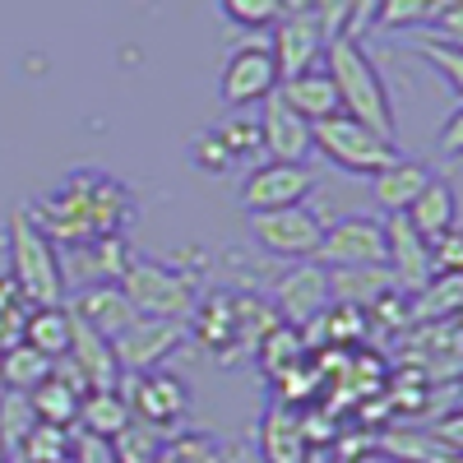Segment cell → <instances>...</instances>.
Wrapping results in <instances>:
<instances>
[{"label": "cell", "instance_id": "6da1fadb", "mask_svg": "<svg viewBox=\"0 0 463 463\" xmlns=\"http://www.w3.org/2000/svg\"><path fill=\"white\" fill-rule=\"evenodd\" d=\"M24 213L61 250V246H80V241L126 237V227L135 222V200L116 176L80 167V172H70L56 190H47L43 200H33Z\"/></svg>", "mask_w": 463, "mask_h": 463}, {"label": "cell", "instance_id": "7a4b0ae2", "mask_svg": "<svg viewBox=\"0 0 463 463\" xmlns=\"http://www.w3.org/2000/svg\"><path fill=\"white\" fill-rule=\"evenodd\" d=\"M320 70L334 80L343 116H353V121L371 126L375 135L394 139V98H390V84H384V74L375 70V61L366 56V47L357 43V37H347V33L329 37Z\"/></svg>", "mask_w": 463, "mask_h": 463}, {"label": "cell", "instance_id": "3957f363", "mask_svg": "<svg viewBox=\"0 0 463 463\" xmlns=\"http://www.w3.org/2000/svg\"><path fill=\"white\" fill-rule=\"evenodd\" d=\"M5 246H10V269L5 279L14 283L24 306H61L65 301V279H61V250L33 227L24 209L10 213L5 227Z\"/></svg>", "mask_w": 463, "mask_h": 463}, {"label": "cell", "instance_id": "277c9868", "mask_svg": "<svg viewBox=\"0 0 463 463\" xmlns=\"http://www.w3.org/2000/svg\"><path fill=\"white\" fill-rule=\"evenodd\" d=\"M116 288L130 297L135 316H144V320H190V311L200 301V283L190 274H181L172 264H158V260H144V255H135L121 269Z\"/></svg>", "mask_w": 463, "mask_h": 463}, {"label": "cell", "instance_id": "5b68a950", "mask_svg": "<svg viewBox=\"0 0 463 463\" xmlns=\"http://www.w3.org/2000/svg\"><path fill=\"white\" fill-rule=\"evenodd\" d=\"M311 153H320L329 167H338L347 176H375L399 158V144L338 111L329 121L311 126Z\"/></svg>", "mask_w": 463, "mask_h": 463}, {"label": "cell", "instance_id": "8992f818", "mask_svg": "<svg viewBox=\"0 0 463 463\" xmlns=\"http://www.w3.org/2000/svg\"><path fill=\"white\" fill-rule=\"evenodd\" d=\"M246 227H250V241H255L264 255L288 260V264L316 260L320 232H325V222H320L311 209H306V204L274 209V213H246Z\"/></svg>", "mask_w": 463, "mask_h": 463}, {"label": "cell", "instance_id": "52a82bcc", "mask_svg": "<svg viewBox=\"0 0 463 463\" xmlns=\"http://www.w3.org/2000/svg\"><path fill=\"white\" fill-rule=\"evenodd\" d=\"M126 390V403H130V417L139 427H153L158 436L176 431L185 412H190V384L172 371H144V375H126L121 380Z\"/></svg>", "mask_w": 463, "mask_h": 463}, {"label": "cell", "instance_id": "ba28073f", "mask_svg": "<svg viewBox=\"0 0 463 463\" xmlns=\"http://www.w3.org/2000/svg\"><path fill=\"white\" fill-rule=\"evenodd\" d=\"M316 167L311 163H260L246 172L241 181V209L246 213H274V209H292L306 204V195L316 190Z\"/></svg>", "mask_w": 463, "mask_h": 463}, {"label": "cell", "instance_id": "9c48e42d", "mask_svg": "<svg viewBox=\"0 0 463 463\" xmlns=\"http://www.w3.org/2000/svg\"><path fill=\"white\" fill-rule=\"evenodd\" d=\"M218 93L232 111H246V107H260L264 98L279 93V65L269 56V43H241L222 61V74H218Z\"/></svg>", "mask_w": 463, "mask_h": 463}, {"label": "cell", "instance_id": "30bf717a", "mask_svg": "<svg viewBox=\"0 0 463 463\" xmlns=\"http://www.w3.org/2000/svg\"><path fill=\"white\" fill-rule=\"evenodd\" d=\"M185 320H135L121 338H111V357L121 366V380L126 375H144V371H163V362L172 353L185 347Z\"/></svg>", "mask_w": 463, "mask_h": 463}, {"label": "cell", "instance_id": "8fae6325", "mask_svg": "<svg viewBox=\"0 0 463 463\" xmlns=\"http://www.w3.org/2000/svg\"><path fill=\"white\" fill-rule=\"evenodd\" d=\"M329 269L320 260H301V264H288L283 274L274 279V292H269V306L283 325H306L329 311Z\"/></svg>", "mask_w": 463, "mask_h": 463}, {"label": "cell", "instance_id": "7c38bea8", "mask_svg": "<svg viewBox=\"0 0 463 463\" xmlns=\"http://www.w3.org/2000/svg\"><path fill=\"white\" fill-rule=\"evenodd\" d=\"M316 260L325 269H366V264H384V222L353 213L338 218L320 232V250Z\"/></svg>", "mask_w": 463, "mask_h": 463}, {"label": "cell", "instance_id": "4fadbf2b", "mask_svg": "<svg viewBox=\"0 0 463 463\" xmlns=\"http://www.w3.org/2000/svg\"><path fill=\"white\" fill-rule=\"evenodd\" d=\"M135 260L126 237H102V241H80V246H61V279L65 292H80L93 283H116L121 269Z\"/></svg>", "mask_w": 463, "mask_h": 463}, {"label": "cell", "instance_id": "5bb4252c", "mask_svg": "<svg viewBox=\"0 0 463 463\" xmlns=\"http://www.w3.org/2000/svg\"><path fill=\"white\" fill-rule=\"evenodd\" d=\"M185 334H195L204 353H213V362H237L241 357V338H237V292H209L204 301H195V311L185 320Z\"/></svg>", "mask_w": 463, "mask_h": 463}, {"label": "cell", "instance_id": "9a60e30c", "mask_svg": "<svg viewBox=\"0 0 463 463\" xmlns=\"http://www.w3.org/2000/svg\"><path fill=\"white\" fill-rule=\"evenodd\" d=\"M325 28L316 24V14H283L274 24V43H269V56L279 65V80H292V74H306L325 61Z\"/></svg>", "mask_w": 463, "mask_h": 463}, {"label": "cell", "instance_id": "2e32d148", "mask_svg": "<svg viewBox=\"0 0 463 463\" xmlns=\"http://www.w3.org/2000/svg\"><path fill=\"white\" fill-rule=\"evenodd\" d=\"M255 126H260V153L269 163H306L311 158V126L292 107H283L279 93L260 102Z\"/></svg>", "mask_w": 463, "mask_h": 463}, {"label": "cell", "instance_id": "e0dca14e", "mask_svg": "<svg viewBox=\"0 0 463 463\" xmlns=\"http://www.w3.org/2000/svg\"><path fill=\"white\" fill-rule=\"evenodd\" d=\"M384 269H390L394 288L408 297L431 283V241H421L403 213L384 222Z\"/></svg>", "mask_w": 463, "mask_h": 463}, {"label": "cell", "instance_id": "ac0fdd59", "mask_svg": "<svg viewBox=\"0 0 463 463\" xmlns=\"http://www.w3.org/2000/svg\"><path fill=\"white\" fill-rule=\"evenodd\" d=\"M65 311L80 320V325H89L93 334H102L107 343L121 338V334L139 320L135 306H130V297L116 288V283H93V288L70 292V297H65Z\"/></svg>", "mask_w": 463, "mask_h": 463}, {"label": "cell", "instance_id": "d6986e66", "mask_svg": "<svg viewBox=\"0 0 463 463\" xmlns=\"http://www.w3.org/2000/svg\"><path fill=\"white\" fill-rule=\"evenodd\" d=\"M65 362H70L74 375H80L84 394H89V390H116V384H121V366H116V357H111V343H107L102 334H93L89 325H80L74 316H70Z\"/></svg>", "mask_w": 463, "mask_h": 463}, {"label": "cell", "instance_id": "ffe728a7", "mask_svg": "<svg viewBox=\"0 0 463 463\" xmlns=\"http://www.w3.org/2000/svg\"><path fill=\"white\" fill-rule=\"evenodd\" d=\"M279 98L283 107H292L306 126H320L329 121V116H338V93H334V80L316 65V70H306V74H292V80H279Z\"/></svg>", "mask_w": 463, "mask_h": 463}, {"label": "cell", "instance_id": "44dd1931", "mask_svg": "<svg viewBox=\"0 0 463 463\" xmlns=\"http://www.w3.org/2000/svg\"><path fill=\"white\" fill-rule=\"evenodd\" d=\"M28 399V412H33V421H43V427H61V431H70L74 421H80V399H84V390L74 380H65L61 371H56V362H52V375L43 380V384H33V390L24 394Z\"/></svg>", "mask_w": 463, "mask_h": 463}, {"label": "cell", "instance_id": "7402d4cb", "mask_svg": "<svg viewBox=\"0 0 463 463\" xmlns=\"http://www.w3.org/2000/svg\"><path fill=\"white\" fill-rule=\"evenodd\" d=\"M427 181H431V167L399 153L390 167L371 176V195H375V204H380L384 213L394 218V213H408V204L421 195V190H427Z\"/></svg>", "mask_w": 463, "mask_h": 463}, {"label": "cell", "instance_id": "603a6c76", "mask_svg": "<svg viewBox=\"0 0 463 463\" xmlns=\"http://www.w3.org/2000/svg\"><path fill=\"white\" fill-rule=\"evenodd\" d=\"M408 227L417 232L421 241H436V237H445V232H454V222H458V195H454V185L449 181H427V190L408 204Z\"/></svg>", "mask_w": 463, "mask_h": 463}, {"label": "cell", "instance_id": "cb8c5ba5", "mask_svg": "<svg viewBox=\"0 0 463 463\" xmlns=\"http://www.w3.org/2000/svg\"><path fill=\"white\" fill-rule=\"evenodd\" d=\"M130 403H126V390L116 384V390H89L84 399H80V427L84 436H93V440H102V445H111L116 436H121L126 427H130Z\"/></svg>", "mask_w": 463, "mask_h": 463}, {"label": "cell", "instance_id": "d4e9b609", "mask_svg": "<svg viewBox=\"0 0 463 463\" xmlns=\"http://www.w3.org/2000/svg\"><path fill=\"white\" fill-rule=\"evenodd\" d=\"M394 292V279L384 264H366V269H329V297L338 306H357V311H371V306Z\"/></svg>", "mask_w": 463, "mask_h": 463}, {"label": "cell", "instance_id": "484cf974", "mask_svg": "<svg viewBox=\"0 0 463 463\" xmlns=\"http://www.w3.org/2000/svg\"><path fill=\"white\" fill-rule=\"evenodd\" d=\"M24 343L33 347V353L61 362L65 347H70V311H65V301L61 306H28V316H24Z\"/></svg>", "mask_w": 463, "mask_h": 463}, {"label": "cell", "instance_id": "4316f807", "mask_svg": "<svg viewBox=\"0 0 463 463\" xmlns=\"http://www.w3.org/2000/svg\"><path fill=\"white\" fill-rule=\"evenodd\" d=\"M463 306V274H436L421 292L408 297L412 325H440V320H458Z\"/></svg>", "mask_w": 463, "mask_h": 463}, {"label": "cell", "instance_id": "83f0119b", "mask_svg": "<svg viewBox=\"0 0 463 463\" xmlns=\"http://www.w3.org/2000/svg\"><path fill=\"white\" fill-rule=\"evenodd\" d=\"M52 375V357L33 353L28 343H14L0 353V390L5 394H28L33 384H43Z\"/></svg>", "mask_w": 463, "mask_h": 463}, {"label": "cell", "instance_id": "f1b7e54d", "mask_svg": "<svg viewBox=\"0 0 463 463\" xmlns=\"http://www.w3.org/2000/svg\"><path fill=\"white\" fill-rule=\"evenodd\" d=\"M65 458H74V436L61 427H43V421H33L28 436L10 449V463H65Z\"/></svg>", "mask_w": 463, "mask_h": 463}, {"label": "cell", "instance_id": "f546056e", "mask_svg": "<svg viewBox=\"0 0 463 463\" xmlns=\"http://www.w3.org/2000/svg\"><path fill=\"white\" fill-rule=\"evenodd\" d=\"M269 375H288L306 353H301V338H297V329L292 325H274V329H269L264 338H260V347H255V353H250Z\"/></svg>", "mask_w": 463, "mask_h": 463}, {"label": "cell", "instance_id": "4dcf8cb0", "mask_svg": "<svg viewBox=\"0 0 463 463\" xmlns=\"http://www.w3.org/2000/svg\"><path fill=\"white\" fill-rule=\"evenodd\" d=\"M431 10H436V0H380L371 14V28H380V33L431 28Z\"/></svg>", "mask_w": 463, "mask_h": 463}, {"label": "cell", "instance_id": "1f68e13d", "mask_svg": "<svg viewBox=\"0 0 463 463\" xmlns=\"http://www.w3.org/2000/svg\"><path fill=\"white\" fill-rule=\"evenodd\" d=\"M163 445H167V436H158L153 427L130 421V427L111 440V463H158L163 458Z\"/></svg>", "mask_w": 463, "mask_h": 463}, {"label": "cell", "instance_id": "d6a6232c", "mask_svg": "<svg viewBox=\"0 0 463 463\" xmlns=\"http://www.w3.org/2000/svg\"><path fill=\"white\" fill-rule=\"evenodd\" d=\"M320 334H325V343H362L371 334V320H366V311H357V306L329 301V311L320 316Z\"/></svg>", "mask_w": 463, "mask_h": 463}, {"label": "cell", "instance_id": "836d02e7", "mask_svg": "<svg viewBox=\"0 0 463 463\" xmlns=\"http://www.w3.org/2000/svg\"><path fill=\"white\" fill-rule=\"evenodd\" d=\"M222 139V148L232 153V163H241V158H260V126H255V116H227V121L213 130Z\"/></svg>", "mask_w": 463, "mask_h": 463}, {"label": "cell", "instance_id": "e575fe53", "mask_svg": "<svg viewBox=\"0 0 463 463\" xmlns=\"http://www.w3.org/2000/svg\"><path fill=\"white\" fill-rule=\"evenodd\" d=\"M412 52L427 56V61L445 74V84H449L454 98L463 93V56H458V43H445V37H427V43H417Z\"/></svg>", "mask_w": 463, "mask_h": 463}, {"label": "cell", "instance_id": "d590c367", "mask_svg": "<svg viewBox=\"0 0 463 463\" xmlns=\"http://www.w3.org/2000/svg\"><path fill=\"white\" fill-rule=\"evenodd\" d=\"M237 28H274L283 19V0H218Z\"/></svg>", "mask_w": 463, "mask_h": 463}, {"label": "cell", "instance_id": "8d00e7d4", "mask_svg": "<svg viewBox=\"0 0 463 463\" xmlns=\"http://www.w3.org/2000/svg\"><path fill=\"white\" fill-rule=\"evenodd\" d=\"M190 167L204 172V176H227L237 163H232V153L222 148V139H218L213 130H204V135L190 139Z\"/></svg>", "mask_w": 463, "mask_h": 463}, {"label": "cell", "instance_id": "74e56055", "mask_svg": "<svg viewBox=\"0 0 463 463\" xmlns=\"http://www.w3.org/2000/svg\"><path fill=\"white\" fill-rule=\"evenodd\" d=\"M353 10H357V0H311V14H316V24L325 28V37L347 33V24H353Z\"/></svg>", "mask_w": 463, "mask_h": 463}, {"label": "cell", "instance_id": "f35d334b", "mask_svg": "<svg viewBox=\"0 0 463 463\" xmlns=\"http://www.w3.org/2000/svg\"><path fill=\"white\" fill-rule=\"evenodd\" d=\"M458 10H463V0H436V10H431V28L445 37V43H458V33H463Z\"/></svg>", "mask_w": 463, "mask_h": 463}, {"label": "cell", "instance_id": "ab89813d", "mask_svg": "<svg viewBox=\"0 0 463 463\" xmlns=\"http://www.w3.org/2000/svg\"><path fill=\"white\" fill-rule=\"evenodd\" d=\"M380 0H357V10H353V24H347V37H357L362 43V33L371 28V14H375Z\"/></svg>", "mask_w": 463, "mask_h": 463}, {"label": "cell", "instance_id": "60d3db41", "mask_svg": "<svg viewBox=\"0 0 463 463\" xmlns=\"http://www.w3.org/2000/svg\"><path fill=\"white\" fill-rule=\"evenodd\" d=\"M458 135H463V111H449V121L440 130V148L445 153H458Z\"/></svg>", "mask_w": 463, "mask_h": 463}, {"label": "cell", "instance_id": "b9f144b4", "mask_svg": "<svg viewBox=\"0 0 463 463\" xmlns=\"http://www.w3.org/2000/svg\"><path fill=\"white\" fill-rule=\"evenodd\" d=\"M19 301V292H14V283L5 279V274H0V311H5V306H14Z\"/></svg>", "mask_w": 463, "mask_h": 463}, {"label": "cell", "instance_id": "7bdbcfd3", "mask_svg": "<svg viewBox=\"0 0 463 463\" xmlns=\"http://www.w3.org/2000/svg\"><path fill=\"white\" fill-rule=\"evenodd\" d=\"M0 463H10V454H5V445H0Z\"/></svg>", "mask_w": 463, "mask_h": 463}, {"label": "cell", "instance_id": "ee69618b", "mask_svg": "<svg viewBox=\"0 0 463 463\" xmlns=\"http://www.w3.org/2000/svg\"><path fill=\"white\" fill-rule=\"evenodd\" d=\"M0 399H5V390H0Z\"/></svg>", "mask_w": 463, "mask_h": 463}, {"label": "cell", "instance_id": "f6af8a7d", "mask_svg": "<svg viewBox=\"0 0 463 463\" xmlns=\"http://www.w3.org/2000/svg\"><path fill=\"white\" fill-rule=\"evenodd\" d=\"M65 463H74V458H65Z\"/></svg>", "mask_w": 463, "mask_h": 463}]
</instances>
